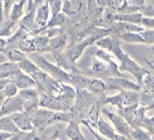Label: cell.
<instances>
[{
	"label": "cell",
	"instance_id": "33",
	"mask_svg": "<svg viewBox=\"0 0 154 140\" xmlns=\"http://www.w3.org/2000/svg\"><path fill=\"white\" fill-rule=\"evenodd\" d=\"M17 49H20L21 51L23 53H33L35 51V48H34V43H33V39H27L25 40L23 42H21Z\"/></svg>",
	"mask_w": 154,
	"mask_h": 140
},
{
	"label": "cell",
	"instance_id": "8",
	"mask_svg": "<svg viewBox=\"0 0 154 140\" xmlns=\"http://www.w3.org/2000/svg\"><path fill=\"white\" fill-rule=\"evenodd\" d=\"M11 118L13 119V121L15 123V125L18 126L19 131H21V132H33V131H35L32 118H30L28 113L23 111L17 112V113L11 114Z\"/></svg>",
	"mask_w": 154,
	"mask_h": 140
},
{
	"label": "cell",
	"instance_id": "2",
	"mask_svg": "<svg viewBox=\"0 0 154 140\" xmlns=\"http://www.w3.org/2000/svg\"><path fill=\"white\" fill-rule=\"evenodd\" d=\"M103 104H111L119 109L130 107L140 104V91H122L115 96L104 97L102 99Z\"/></svg>",
	"mask_w": 154,
	"mask_h": 140
},
{
	"label": "cell",
	"instance_id": "43",
	"mask_svg": "<svg viewBox=\"0 0 154 140\" xmlns=\"http://www.w3.org/2000/svg\"><path fill=\"white\" fill-rule=\"evenodd\" d=\"M152 135H153V138H154V133H153V134H152Z\"/></svg>",
	"mask_w": 154,
	"mask_h": 140
},
{
	"label": "cell",
	"instance_id": "32",
	"mask_svg": "<svg viewBox=\"0 0 154 140\" xmlns=\"http://www.w3.org/2000/svg\"><path fill=\"white\" fill-rule=\"evenodd\" d=\"M67 21V15L64 13H60V14H56V15H51V19L48 22L47 27L46 28H54L57 27V26H62L64 22Z\"/></svg>",
	"mask_w": 154,
	"mask_h": 140
},
{
	"label": "cell",
	"instance_id": "17",
	"mask_svg": "<svg viewBox=\"0 0 154 140\" xmlns=\"http://www.w3.org/2000/svg\"><path fill=\"white\" fill-rule=\"evenodd\" d=\"M66 45H67V36L66 35H57V36L50 39L48 50L54 56L58 55V54H62V50L66 47Z\"/></svg>",
	"mask_w": 154,
	"mask_h": 140
},
{
	"label": "cell",
	"instance_id": "4",
	"mask_svg": "<svg viewBox=\"0 0 154 140\" xmlns=\"http://www.w3.org/2000/svg\"><path fill=\"white\" fill-rule=\"evenodd\" d=\"M35 63L38 64V67L41 70H43L46 74H48L50 77H53L55 81H57L60 83L70 84V73H67L66 70H63L57 64L50 63L43 56H36L35 57Z\"/></svg>",
	"mask_w": 154,
	"mask_h": 140
},
{
	"label": "cell",
	"instance_id": "29",
	"mask_svg": "<svg viewBox=\"0 0 154 140\" xmlns=\"http://www.w3.org/2000/svg\"><path fill=\"white\" fill-rule=\"evenodd\" d=\"M140 105L146 107L147 110L154 109V96L146 91L145 89L140 91Z\"/></svg>",
	"mask_w": 154,
	"mask_h": 140
},
{
	"label": "cell",
	"instance_id": "26",
	"mask_svg": "<svg viewBox=\"0 0 154 140\" xmlns=\"http://www.w3.org/2000/svg\"><path fill=\"white\" fill-rule=\"evenodd\" d=\"M19 67L22 73L29 75V76L34 75L35 73H38V70H40V68L38 67V64H36L35 62H33L32 60H29L28 57H27L25 61H22L21 63H19Z\"/></svg>",
	"mask_w": 154,
	"mask_h": 140
},
{
	"label": "cell",
	"instance_id": "16",
	"mask_svg": "<svg viewBox=\"0 0 154 140\" xmlns=\"http://www.w3.org/2000/svg\"><path fill=\"white\" fill-rule=\"evenodd\" d=\"M144 15L140 12L137 13H119L116 14L115 20L118 22H127V23H133V25H141Z\"/></svg>",
	"mask_w": 154,
	"mask_h": 140
},
{
	"label": "cell",
	"instance_id": "15",
	"mask_svg": "<svg viewBox=\"0 0 154 140\" xmlns=\"http://www.w3.org/2000/svg\"><path fill=\"white\" fill-rule=\"evenodd\" d=\"M115 32L120 35V34H127V33H143L145 28L139 25H133V23H127V22H116L113 23Z\"/></svg>",
	"mask_w": 154,
	"mask_h": 140
},
{
	"label": "cell",
	"instance_id": "12",
	"mask_svg": "<svg viewBox=\"0 0 154 140\" xmlns=\"http://www.w3.org/2000/svg\"><path fill=\"white\" fill-rule=\"evenodd\" d=\"M96 127L102 137H104V138L110 140H116V138H117V132H116L115 127L111 124H109L104 118H99Z\"/></svg>",
	"mask_w": 154,
	"mask_h": 140
},
{
	"label": "cell",
	"instance_id": "13",
	"mask_svg": "<svg viewBox=\"0 0 154 140\" xmlns=\"http://www.w3.org/2000/svg\"><path fill=\"white\" fill-rule=\"evenodd\" d=\"M87 90L89 92L94 93L97 96V95H103L104 92L109 91V88H107V84L105 83L104 79L96 78V77H90Z\"/></svg>",
	"mask_w": 154,
	"mask_h": 140
},
{
	"label": "cell",
	"instance_id": "42",
	"mask_svg": "<svg viewBox=\"0 0 154 140\" xmlns=\"http://www.w3.org/2000/svg\"><path fill=\"white\" fill-rule=\"evenodd\" d=\"M152 71H153V70H152ZM152 71H151V75H152V77L154 78V73H152Z\"/></svg>",
	"mask_w": 154,
	"mask_h": 140
},
{
	"label": "cell",
	"instance_id": "38",
	"mask_svg": "<svg viewBox=\"0 0 154 140\" xmlns=\"http://www.w3.org/2000/svg\"><path fill=\"white\" fill-rule=\"evenodd\" d=\"M141 26L145 29H153L154 30V18H145L143 19V22H141Z\"/></svg>",
	"mask_w": 154,
	"mask_h": 140
},
{
	"label": "cell",
	"instance_id": "28",
	"mask_svg": "<svg viewBox=\"0 0 154 140\" xmlns=\"http://www.w3.org/2000/svg\"><path fill=\"white\" fill-rule=\"evenodd\" d=\"M120 40L128 42V43H144L146 45V41L140 33H127V34H120Z\"/></svg>",
	"mask_w": 154,
	"mask_h": 140
},
{
	"label": "cell",
	"instance_id": "19",
	"mask_svg": "<svg viewBox=\"0 0 154 140\" xmlns=\"http://www.w3.org/2000/svg\"><path fill=\"white\" fill-rule=\"evenodd\" d=\"M66 134L70 140H85L81 127H79V123L75 120H71L68 123V126L66 129Z\"/></svg>",
	"mask_w": 154,
	"mask_h": 140
},
{
	"label": "cell",
	"instance_id": "22",
	"mask_svg": "<svg viewBox=\"0 0 154 140\" xmlns=\"http://www.w3.org/2000/svg\"><path fill=\"white\" fill-rule=\"evenodd\" d=\"M0 129H1V132H8V133H13V134L20 132L19 129H18V126L15 125V123L11 118V116L1 117V120H0Z\"/></svg>",
	"mask_w": 154,
	"mask_h": 140
},
{
	"label": "cell",
	"instance_id": "14",
	"mask_svg": "<svg viewBox=\"0 0 154 140\" xmlns=\"http://www.w3.org/2000/svg\"><path fill=\"white\" fill-rule=\"evenodd\" d=\"M21 73V69L18 63H13V62H5L1 63L0 68V77L1 79H11L12 77H14L15 75Z\"/></svg>",
	"mask_w": 154,
	"mask_h": 140
},
{
	"label": "cell",
	"instance_id": "34",
	"mask_svg": "<svg viewBox=\"0 0 154 140\" xmlns=\"http://www.w3.org/2000/svg\"><path fill=\"white\" fill-rule=\"evenodd\" d=\"M145 4L140 7V13L145 18H154V2H149L148 5Z\"/></svg>",
	"mask_w": 154,
	"mask_h": 140
},
{
	"label": "cell",
	"instance_id": "18",
	"mask_svg": "<svg viewBox=\"0 0 154 140\" xmlns=\"http://www.w3.org/2000/svg\"><path fill=\"white\" fill-rule=\"evenodd\" d=\"M102 99L100 101H97L96 103H94V105L90 107V110L87 114V119L83 121H85L87 124H89L90 126H95L96 127L97 123L99 120V112H100V109H102Z\"/></svg>",
	"mask_w": 154,
	"mask_h": 140
},
{
	"label": "cell",
	"instance_id": "36",
	"mask_svg": "<svg viewBox=\"0 0 154 140\" xmlns=\"http://www.w3.org/2000/svg\"><path fill=\"white\" fill-rule=\"evenodd\" d=\"M49 6H50L51 15H56V14H60L62 8H63V1H60V0L49 1Z\"/></svg>",
	"mask_w": 154,
	"mask_h": 140
},
{
	"label": "cell",
	"instance_id": "11",
	"mask_svg": "<svg viewBox=\"0 0 154 140\" xmlns=\"http://www.w3.org/2000/svg\"><path fill=\"white\" fill-rule=\"evenodd\" d=\"M11 82H13L14 84H17V86L19 88V90H25V89H35L38 88L36 82L33 79L32 76L25 74V73H19L18 75H15L14 77L11 78Z\"/></svg>",
	"mask_w": 154,
	"mask_h": 140
},
{
	"label": "cell",
	"instance_id": "23",
	"mask_svg": "<svg viewBox=\"0 0 154 140\" xmlns=\"http://www.w3.org/2000/svg\"><path fill=\"white\" fill-rule=\"evenodd\" d=\"M82 4L83 2L81 1H63L62 13H64L67 17H74L76 15V13L79 12Z\"/></svg>",
	"mask_w": 154,
	"mask_h": 140
},
{
	"label": "cell",
	"instance_id": "10",
	"mask_svg": "<svg viewBox=\"0 0 154 140\" xmlns=\"http://www.w3.org/2000/svg\"><path fill=\"white\" fill-rule=\"evenodd\" d=\"M40 107H43V109L56 112H67L64 106L58 102L56 98L50 97L48 95H45V93L41 92H40Z\"/></svg>",
	"mask_w": 154,
	"mask_h": 140
},
{
	"label": "cell",
	"instance_id": "37",
	"mask_svg": "<svg viewBox=\"0 0 154 140\" xmlns=\"http://www.w3.org/2000/svg\"><path fill=\"white\" fill-rule=\"evenodd\" d=\"M143 37L146 41V45H151V47L154 46V30L153 29H145L141 33Z\"/></svg>",
	"mask_w": 154,
	"mask_h": 140
},
{
	"label": "cell",
	"instance_id": "35",
	"mask_svg": "<svg viewBox=\"0 0 154 140\" xmlns=\"http://www.w3.org/2000/svg\"><path fill=\"white\" fill-rule=\"evenodd\" d=\"M143 86L146 91L153 95L154 96V78L152 77V75H147L144 78V82H143Z\"/></svg>",
	"mask_w": 154,
	"mask_h": 140
},
{
	"label": "cell",
	"instance_id": "30",
	"mask_svg": "<svg viewBox=\"0 0 154 140\" xmlns=\"http://www.w3.org/2000/svg\"><path fill=\"white\" fill-rule=\"evenodd\" d=\"M19 96L25 102L40 99V91H38V88H35V89H25V90H20Z\"/></svg>",
	"mask_w": 154,
	"mask_h": 140
},
{
	"label": "cell",
	"instance_id": "6",
	"mask_svg": "<svg viewBox=\"0 0 154 140\" xmlns=\"http://www.w3.org/2000/svg\"><path fill=\"white\" fill-rule=\"evenodd\" d=\"M105 83L107 84L109 90H118L122 91H141V86L137 82H132L127 78L123 77H111L105 78Z\"/></svg>",
	"mask_w": 154,
	"mask_h": 140
},
{
	"label": "cell",
	"instance_id": "3",
	"mask_svg": "<svg viewBox=\"0 0 154 140\" xmlns=\"http://www.w3.org/2000/svg\"><path fill=\"white\" fill-rule=\"evenodd\" d=\"M119 64V70L120 71H128L130 74H132V76L135 78L137 83L141 86V84L144 82V78L147 75L151 74V71L146 68H143L141 65H139L135 62L133 58H131L127 53H124L123 56L118 60Z\"/></svg>",
	"mask_w": 154,
	"mask_h": 140
},
{
	"label": "cell",
	"instance_id": "39",
	"mask_svg": "<svg viewBox=\"0 0 154 140\" xmlns=\"http://www.w3.org/2000/svg\"><path fill=\"white\" fill-rule=\"evenodd\" d=\"M82 123H83V124H84V125L87 126L88 130H89L90 132H91V134H92V135L95 137V139H96V140H110V139H106V138H104V137H102V135H100L99 133H97V132H95V131L92 130V126H90V125H89V124H87L85 121H82Z\"/></svg>",
	"mask_w": 154,
	"mask_h": 140
},
{
	"label": "cell",
	"instance_id": "20",
	"mask_svg": "<svg viewBox=\"0 0 154 140\" xmlns=\"http://www.w3.org/2000/svg\"><path fill=\"white\" fill-rule=\"evenodd\" d=\"M2 54H5L7 61L13 62V63H18V64L27 58L26 53L21 51L20 49H7V50L2 51Z\"/></svg>",
	"mask_w": 154,
	"mask_h": 140
},
{
	"label": "cell",
	"instance_id": "27",
	"mask_svg": "<svg viewBox=\"0 0 154 140\" xmlns=\"http://www.w3.org/2000/svg\"><path fill=\"white\" fill-rule=\"evenodd\" d=\"M17 25V22H14V21H12L10 19H5V20H2V22H1V37L2 39H8L13 35V28L14 26Z\"/></svg>",
	"mask_w": 154,
	"mask_h": 140
},
{
	"label": "cell",
	"instance_id": "1",
	"mask_svg": "<svg viewBox=\"0 0 154 140\" xmlns=\"http://www.w3.org/2000/svg\"><path fill=\"white\" fill-rule=\"evenodd\" d=\"M30 118H32L33 125L35 127V131L38 130V132L45 131L49 125H51L53 123H56V121L70 123L71 120H74L70 113L51 111V110H47V109H38V111H35L30 116Z\"/></svg>",
	"mask_w": 154,
	"mask_h": 140
},
{
	"label": "cell",
	"instance_id": "25",
	"mask_svg": "<svg viewBox=\"0 0 154 140\" xmlns=\"http://www.w3.org/2000/svg\"><path fill=\"white\" fill-rule=\"evenodd\" d=\"M49 41H50L49 36H42V35H38V36L33 37V43H34L35 51H38V53L47 51V50H48Z\"/></svg>",
	"mask_w": 154,
	"mask_h": 140
},
{
	"label": "cell",
	"instance_id": "40",
	"mask_svg": "<svg viewBox=\"0 0 154 140\" xmlns=\"http://www.w3.org/2000/svg\"><path fill=\"white\" fill-rule=\"evenodd\" d=\"M116 140H133L131 138H127V137H124V135H120V134H117V138Z\"/></svg>",
	"mask_w": 154,
	"mask_h": 140
},
{
	"label": "cell",
	"instance_id": "41",
	"mask_svg": "<svg viewBox=\"0 0 154 140\" xmlns=\"http://www.w3.org/2000/svg\"><path fill=\"white\" fill-rule=\"evenodd\" d=\"M151 50H152V51H153V53H154V46L151 47Z\"/></svg>",
	"mask_w": 154,
	"mask_h": 140
},
{
	"label": "cell",
	"instance_id": "21",
	"mask_svg": "<svg viewBox=\"0 0 154 140\" xmlns=\"http://www.w3.org/2000/svg\"><path fill=\"white\" fill-rule=\"evenodd\" d=\"M25 4L26 1L21 0V1H15L13 8H12V12H11L10 17L7 19H10L14 22H18L21 19L25 17V12H23V7H25Z\"/></svg>",
	"mask_w": 154,
	"mask_h": 140
},
{
	"label": "cell",
	"instance_id": "31",
	"mask_svg": "<svg viewBox=\"0 0 154 140\" xmlns=\"http://www.w3.org/2000/svg\"><path fill=\"white\" fill-rule=\"evenodd\" d=\"M131 138L133 140H154L152 133L147 132L144 129H134L132 131Z\"/></svg>",
	"mask_w": 154,
	"mask_h": 140
},
{
	"label": "cell",
	"instance_id": "9",
	"mask_svg": "<svg viewBox=\"0 0 154 140\" xmlns=\"http://www.w3.org/2000/svg\"><path fill=\"white\" fill-rule=\"evenodd\" d=\"M51 15L50 12V6H49V1H45L41 6H38V11H36V15H35V20H36V26L38 27V33H40L41 30L46 29L49 20V17ZM36 33V34H38Z\"/></svg>",
	"mask_w": 154,
	"mask_h": 140
},
{
	"label": "cell",
	"instance_id": "7",
	"mask_svg": "<svg viewBox=\"0 0 154 140\" xmlns=\"http://www.w3.org/2000/svg\"><path fill=\"white\" fill-rule=\"evenodd\" d=\"M23 106H25V101L19 95L13 98H7L1 104V117L11 116L17 112H22Z\"/></svg>",
	"mask_w": 154,
	"mask_h": 140
},
{
	"label": "cell",
	"instance_id": "24",
	"mask_svg": "<svg viewBox=\"0 0 154 140\" xmlns=\"http://www.w3.org/2000/svg\"><path fill=\"white\" fill-rule=\"evenodd\" d=\"M19 88L17 86V84H14L13 82H10L8 84H6L2 89H1V99L2 102L7 98H13L15 96L19 95Z\"/></svg>",
	"mask_w": 154,
	"mask_h": 140
},
{
	"label": "cell",
	"instance_id": "5",
	"mask_svg": "<svg viewBox=\"0 0 154 140\" xmlns=\"http://www.w3.org/2000/svg\"><path fill=\"white\" fill-rule=\"evenodd\" d=\"M102 112H103V114H105L106 118L111 121V125L115 127L117 134H120V135H124V137H127V138H131L133 129L131 127V125H130L122 116H119V114L116 113V112L107 111L105 109ZM131 139H132V138H131Z\"/></svg>",
	"mask_w": 154,
	"mask_h": 140
}]
</instances>
